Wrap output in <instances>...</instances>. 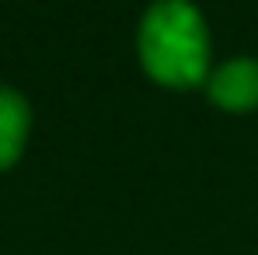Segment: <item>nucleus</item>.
Here are the masks:
<instances>
[{"label":"nucleus","instance_id":"nucleus-3","mask_svg":"<svg viewBox=\"0 0 258 255\" xmlns=\"http://www.w3.org/2000/svg\"><path fill=\"white\" fill-rule=\"evenodd\" d=\"M28 140V105L18 91L0 87V171L11 168Z\"/></svg>","mask_w":258,"mask_h":255},{"label":"nucleus","instance_id":"nucleus-1","mask_svg":"<svg viewBox=\"0 0 258 255\" xmlns=\"http://www.w3.org/2000/svg\"><path fill=\"white\" fill-rule=\"evenodd\" d=\"M143 70L164 87H196L206 81L210 35L188 0H157L140 25Z\"/></svg>","mask_w":258,"mask_h":255},{"label":"nucleus","instance_id":"nucleus-2","mask_svg":"<svg viewBox=\"0 0 258 255\" xmlns=\"http://www.w3.org/2000/svg\"><path fill=\"white\" fill-rule=\"evenodd\" d=\"M210 98L227 112L258 109V63L255 60H230L210 74Z\"/></svg>","mask_w":258,"mask_h":255}]
</instances>
